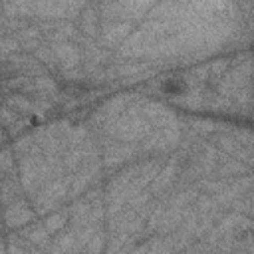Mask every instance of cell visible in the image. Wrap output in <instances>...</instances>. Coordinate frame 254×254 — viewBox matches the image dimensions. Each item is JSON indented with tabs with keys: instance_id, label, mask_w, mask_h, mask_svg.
<instances>
[{
	"instance_id": "6da1fadb",
	"label": "cell",
	"mask_w": 254,
	"mask_h": 254,
	"mask_svg": "<svg viewBox=\"0 0 254 254\" xmlns=\"http://www.w3.org/2000/svg\"><path fill=\"white\" fill-rule=\"evenodd\" d=\"M218 93L224 99H234L238 105H248L252 99V62L242 56V64L228 71V75L218 83Z\"/></svg>"
},
{
	"instance_id": "52a82bcc",
	"label": "cell",
	"mask_w": 254,
	"mask_h": 254,
	"mask_svg": "<svg viewBox=\"0 0 254 254\" xmlns=\"http://www.w3.org/2000/svg\"><path fill=\"white\" fill-rule=\"evenodd\" d=\"M32 216H34V212L22 200H14L12 204L6 206V224L8 226H22V224L30 222Z\"/></svg>"
},
{
	"instance_id": "7c38bea8",
	"label": "cell",
	"mask_w": 254,
	"mask_h": 254,
	"mask_svg": "<svg viewBox=\"0 0 254 254\" xmlns=\"http://www.w3.org/2000/svg\"><path fill=\"white\" fill-rule=\"evenodd\" d=\"M95 14H93V10H87L85 14H83V18H81V28H83V32L87 34V36H95Z\"/></svg>"
},
{
	"instance_id": "8fae6325",
	"label": "cell",
	"mask_w": 254,
	"mask_h": 254,
	"mask_svg": "<svg viewBox=\"0 0 254 254\" xmlns=\"http://www.w3.org/2000/svg\"><path fill=\"white\" fill-rule=\"evenodd\" d=\"M234 208H236V212L254 216V189H252V192H250L248 196H244L240 202L236 200V202H234Z\"/></svg>"
},
{
	"instance_id": "277c9868",
	"label": "cell",
	"mask_w": 254,
	"mask_h": 254,
	"mask_svg": "<svg viewBox=\"0 0 254 254\" xmlns=\"http://www.w3.org/2000/svg\"><path fill=\"white\" fill-rule=\"evenodd\" d=\"M137 155V147L135 143H125V141H119V143H111L105 151V163L107 165H117V163H123V161H129Z\"/></svg>"
},
{
	"instance_id": "7a4b0ae2",
	"label": "cell",
	"mask_w": 254,
	"mask_h": 254,
	"mask_svg": "<svg viewBox=\"0 0 254 254\" xmlns=\"http://www.w3.org/2000/svg\"><path fill=\"white\" fill-rule=\"evenodd\" d=\"M67 185H65V181H62V179H56V181H50L42 190H38L36 194H34V198H36V210L40 212V214H44L46 210H52V208H56V204H60L65 196H67Z\"/></svg>"
},
{
	"instance_id": "8992f818",
	"label": "cell",
	"mask_w": 254,
	"mask_h": 254,
	"mask_svg": "<svg viewBox=\"0 0 254 254\" xmlns=\"http://www.w3.org/2000/svg\"><path fill=\"white\" fill-rule=\"evenodd\" d=\"M189 2L194 12H198L200 16H206V18L220 16L232 4V0H189Z\"/></svg>"
},
{
	"instance_id": "5b68a950",
	"label": "cell",
	"mask_w": 254,
	"mask_h": 254,
	"mask_svg": "<svg viewBox=\"0 0 254 254\" xmlns=\"http://www.w3.org/2000/svg\"><path fill=\"white\" fill-rule=\"evenodd\" d=\"M131 32L129 20H105L103 22V40L107 44H117L125 40Z\"/></svg>"
},
{
	"instance_id": "30bf717a",
	"label": "cell",
	"mask_w": 254,
	"mask_h": 254,
	"mask_svg": "<svg viewBox=\"0 0 254 254\" xmlns=\"http://www.w3.org/2000/svg\"><path fill=\"white\" fill-rule=\"evenodd\" d=\"M246 171H248V167L240 159H234V157L226 165L220 167V175H240V173H246Z\"/></svg>"
},
{
	"instance_id": "3957f363",
	"label": "cell",
	"mask_w": 254,
	"mask_h": 254,
	"mask_svg": "<svg viewBox=\"0 0 254 254\" xmlns=\"http://www.w3.org/2000/svg\"><path fill=\"white\" fill-rule=\"evenodd\" d=\"M52 52L56 56V62L64 65V71L75 69L79 64V50L73 44L67 42H54L52 44Z\"/></svg>"
},
{
	"instance_id": "ba28073f",
	"label": "cell",
	"mask_w": 254,
	"mask_h": 254,
	"mask_svg": "<svg viewBox=\"0 0 254 254\" xmlns=\"http://www.w3.org/2000/svg\"><path fill=\"white\" fill-rule=\"evenodd\" d=\"M175 179V163H169L163 171H161V175L155 179V185H153V190L155 192H159V190H163V189H167L169 185H171V181Z\"/></svg>"
},
{
	"instance_id": "9c48e42d",
	"label": "cell",
	"mask_w": 254,
	"mask_h": 254,
	"mask_svg": "<svg viewBox=\"0 0 254 254\" xmlns=\"http://www.w3.org/2000/svg\"><path fill=\"white\" fill-rule=\"evenodd\" d=\"M65 212H56V214H52V216H48L42 224L48 228V232L50 234H54V232H58L60 228H64V222H65Z\"/></svg>"
}]
</instances>
